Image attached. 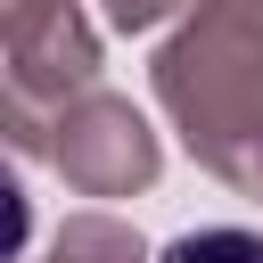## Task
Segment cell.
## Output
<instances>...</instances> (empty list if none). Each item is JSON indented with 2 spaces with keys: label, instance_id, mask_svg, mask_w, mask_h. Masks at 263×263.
Returning a JSON list of instances; mask_svg holds the SVG:
<instances>
[{
  "label": "cell",
  "instance_id": "6da1fadb",
  "mask_svg": "<svg viewBox=\"0 0 263 263\" xmlns=\"http://www.w3.org/2000/svg\"><path fill=\"white\" fill-rule=\"evenodd\" d=\"M156 99L214 181L263 197V16L255 8L197 0V16L156 49Z\"/></svg>",
  "mask_w": 263,
  "mask_h": 263
},
{
  "label": "cell",
  "instance_id": "7a4b0ae2",
  "mask_svg": "<svg viewBox=\"0 0 263 263\" xmlns=\"http://www.w3.org/2000/svg\"><path fill=\"white\" fill-rule=\"evenodd\" d=\"M0 41H8V140L33 156L49 148L41 132L99 90V33L82 25L74 0H0Z\"/></svg>",
  "mask_w": 263,
  "mask_h": 263
},
{
  "label": "cell",
  "instance_id": "3957f363",
  "mask_svg": "<svg viewBox=\"0 0 263 263\" xmlns=\"http://www.w3.org/2000/svg\"><path fill=\"white\" fill-rule=\"evenodd\" d=\"M49 164L66 173V189L82 197H132L164 173V148L148 132V115L115 90H82L58 123H49Z\"/></svg>",
  "mask_w": 263,
  "mask_h": 263
},
{
  "label": "cell",
  "instance_id": "277c9868",
  "mask_svg": "<svg viewBox=\"0 0 263 263\" xmlns=\"http://www.w3.org/2000/svg\"><path fill=\"white\" fill-rule=\"evenodd\" d=\"M49 263H148L140 230L115 222V214H74L58 238H49Z\"/></svg>",
  "mask_w": 263,
  "mask_h": 263
},
{
  "label": "cell",
  "instance_id": "5b68a950",
  "mask_svg": "<svg viewBox=\"0 0 263 263\" xmlns=\"http://www.w3.org/2000/svg\"><path fill=\"white\" fill-rule=\"evenodd\" d=\"M156 263H263V230H238V222H205V230H181Z\"/></svg>",
  "mask_w": 263,
  "mask_h": 263
},
{
  "label": "cell",
  "instance_id": "8992f818",
  "mask_svg": "<svg viewBox=\"0 0 263 263\" xmlns=\"http://www.w3.org/2000/svg\"><path fill=\"white\" fill-rule=\"evenodd\" d=\"M99 8H107V25H115V33H156L181 0H99Z\"/></svg>",
  "mask_w": 263,
  "mask_h": 263
},
{
  "label": "cell",
  "instance_id": "52a82bcc",
  "mask_svg": "<svg viewBox=\"0 0 263 263\" xmlns=\"http://www.w3.org/2000/svg\"><path fill=\"white\" fill-rule=\"evenodd\" d=\"M238 8H255V16H263V0H238Z\"/></svg>",
  "mask_w": 263,
  "mask_h": 263
}]
</instances>
